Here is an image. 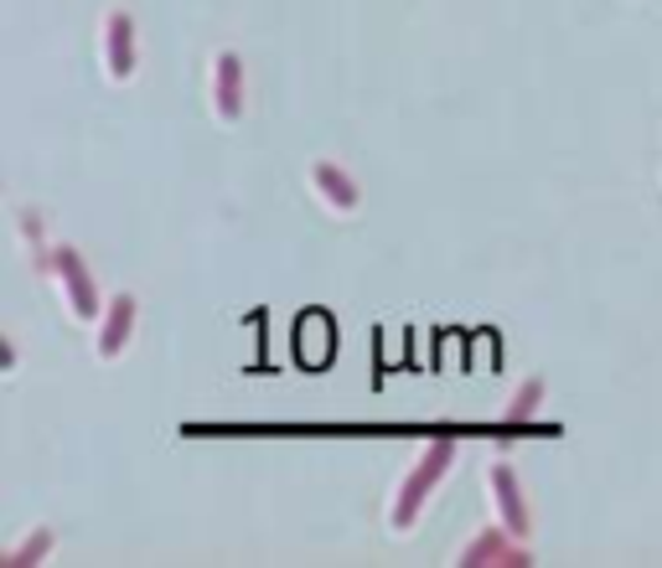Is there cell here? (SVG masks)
Returning <instances> with one entry per match:
<instances>
[{
    "label": "cell",
    "mask_w": 662,
    "mask_h": 568,
    "mask_svg": "<svg viewBox=\"0 0 662 568\" xmlns=\"http://www.w3.org/2000/svg\"><path fill=\"white\" fill-rule=\"evenodd\" d=\"M456 466V445L451 439H435L425 455H420V466L404 476V485H399V496H393V533H409L414 522H420V512H425L430 491L445 481V470Z\"/></svg>",
    "instance_id": "obj_1"
},
{
    "label": "cell",
    "mask_w": 662,
    "mask_h": 568,
    "mask_svg": "<svg viewBox=\"0 0 662 568\" xmlns=\"http://www.w3.org/2000/svg\"><path fill=\"white\" fill-rule=\"evenodd\" d=\"M487 485H492V506H497V517H502V527H508L512 537H528L533 517H528V502H523V485H518V470H512V466H492V470H487Z\"/></svg>",
    "instance_id": "obj_5"
},
{
    "label": "cell",
    "mask_w": 662,
    "mask_h": 568,
    "mask_svg": "<svg viewBox=\"0 0 662 568\" xmlns=\"http://www.w3.org/2000/svg\"><path fill=\"white\" fill-rule=\"evenodd\" d=\"M36 264H42V274H52V280L63 284L73 320L104 316V310H99V290H94V274H88V264H84V253H78V249H52V253H42Z\"/></svg>",
    "instance_id": "obj_2"
},
{
    "label": "cell",
    "mask_w": 662,
    "mask_h": 568,
    "mask_svg": "<svg viewBox=\"0 0 662 568\" xmlns=\"http://www.w3.org/2000/svg\"><path fill=\"white\" fill-rule=\"evenodd\" d=\"M311 186H316V197H322L332 212H357V201H362L357 182L341 166H332V161H316V166H311Z\"/></svg>",
    "instance_id": "obj_7"
},
{
    "label": "cell",
    "mask_w": 662,
    "mask_h": 568,
    "mask_svg": "<svg viewBox=\"0 0 662 568\" xmlns=\"http://www.w3.org/2000/svg\"><path fill=\"white\" fill-rule=\"evenodd\" d=\"M539 408H544V383H539V378H528V383L518 387V398L502 408V418H508V424H528Z\"/></svg>",
    "instance_id": "obj_9"
},
{
    "label": "cell",
    "mask_w": 662,
    "mask_h": 568,
    "mask_svg": "<svg viewBox=\"0 0 662 568\" xmlns=\"http://www.w3.org/2000/svg\"><path fill=\"white\" fill-rule=\"evenodd\" d=\"M460 568H523L528 564V553L518 548V537L502 527H487V533H476L466 548H460V558H456Z\"/></svg>",
    "instance_id": "obj_3"
},
{
    "label": "cell",
    "mask_w": 662,
    "mask_h": 568,
    "mask_svg": "<svg viewBox=\"0 0 662 568\" xmlns=\"http://www.w3.org/2000/svg\"><path fill=\"white\" fill-rule=\"evenodd\" d=\"M213 109L223 124L243 114V57L238 52H218V63H213Z\"/></svg>",
    "instance_id": "obj_6"
},
{
    "label": "cell",
    "mask_w": 662,
    "mask_h": 568,
    "mask_svg": "<svg viewBox=\"0 0 662 568\" xmlns=\"http://www.w3.org/2000/svg\"><path fill=\"white\" fill-rule=\"evenodd\" d=\"M135 310L140 305L130 295H119L109 310H104V326H99V357L104 362H115L119 351L130 347V336H135Z\"/></svg>",
    "instance_id": "obj_8"
},
{
    "label": "cell",
    "mask_w": 662,
    "mask_h": 568,
    "mask_svg": "<svg viewBox=\"0 0 662 568\" xmlns=\"http://www.w3.org/2000/svg\"><path fill=\"white\" fill-rule=\"evenodd\" d=\"M104 67H109L115 84L135 78V21H130V11L104 17Z\"/></svg>",
    "instance_id": "obj_4"
},
{
    "label": "cell",
    "mask_w": 662,
    "mask_h": 568,
    "mask_svg": "<svg viewBox=\"0 0 662 568\" xmlns=\"http://www.w3.org/2000/svg\"><path fill=\"white\" fill-rule=\"evenodd\" d=\"M47 553H52V533H47V527H36V533L26 537L21 548L6 553V564H11V568H32V564H42Z\"/></svg>",
    "instance_id": "obj_10"
}]
</instances>
